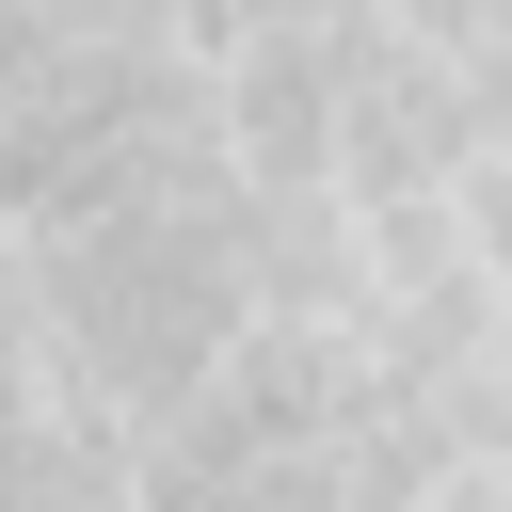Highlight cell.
Instances as JSON below:
<instances>
[{"mask_svg":"<svg viewBox=\"0 0 512 512\" xmlns=\"http://www.w3.org/2000/svg\"><path fill=\"white\" fill-rule=\"evenodd\" d=\"M208 128H224V176H240V192H320V160H336L320 32H240V48L208 64Z\"/></svg>","mask_w":512,"mask_h":512,"instance_id":"7a4b0ae2","label":"cell"},{"mask_svg":"<svg viewBox=\"0 0 512 512\" xmlns=\"http://www.w3.org/2000/svg\"><path fill=\"white\" fill-rule=\"evenodd\" d=\"M32 272V352L112 416L144 432L176 384L224 368V336L256 320V192L240 176H176V192H128L96 224H48L16 240Z\"/></svg>","mask_w":512,"mask_h":512,"instance_id":"6da1fadb","label":"cell"},{"mask_svg":"<svg viewBox=\"0 0 512 512\" xmlns=\"http://www.w3.org/2000/svg\"><path fill=\"white\" fill-rule=\"evenodd\" d=\"M416 512H512V480H496V464H448V480H432Z\"/></svg>","mask_w":512,"mask_h":512,"instance_id":"3957f363","label":"cell"}]
</instances>
